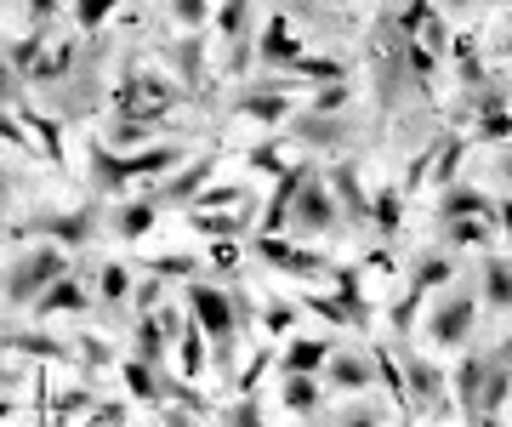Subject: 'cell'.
Wrapping results in <instances>:
<instances>
[{"label": "cell", "instance_id": "cell-20", "mask_svg": "<svg viewBox=\"0 0 512 427\" xmlns=\"http://www.w3.org/2000/svg\"><path fill=\"white\" fill-rule=\"evenodd\" d=\"M484 365H490V359H461V371H456V388H461V405L473 410L478 416V399H484V382H490V371H484Z\"/></svg>", "mask_w": 512, "mask_h": 427}, {"label": "cell", "instance_id": "cell-43", "mask_svg": "<svg viewBox=\"0 0 512 427\" xmlns=\"http://www.w3.org/2000/svg\"><path fill=\"white\" fill-rule=\"evenodd\" d=\"M495 211H501V234H507V240H512V200H501V205H495Z\"/></svg>", "mask_w": 512, "mask_h": 427}, {"label": "cell", "instance_id": "cell-6", "mask_svg": "<svg viewBox=\"0 0 512 427\" xmlns=\"http://www.w3.org/2000/svg\"><path fill=\"white\" fill-rule=\"evenodd\" d=\"M256 257H268L274 268H285V274H296V279L330 274V262L319 257V251H296V245H285L279 234H262V240H256Z\"/></svg>", "mask_w": 512, "mask_h": 427}, {"label": "cell", "instance_id": "cell-34", "mask_svg": "<svg viewBox=\"0 0 512 427\" xmlns=\"http://www.w3.org/2000/svg\"><path fill=\"white\" fill-rule=\"evenodd\" d=\"M376 228H382V234H399V188H382V200H376Z\"/></svg>", "mask_w": 512, "mask_h": 427}, {"label": "cell", "instance_id": "cell-39", "mask_svg": "<svg viewBox=\"0 0 512 427\" xmlns=\"http://www.w3.org/2000/svg\"><path fill=\"white\" fill-rule=\"evenodd\" d=\"M330 427H376V416H370L365 405H348L342 416H336V422H330Z\"/></svg>", "mask_w": 512, "mask_h": 427}, {"label": "cell", "instance_id": "cell-8", "mask_svg": "<svg viewBox=\"0 0 512 427\" xmlns=\"http://www.w3.org/2000/svg\"><path fill=\"white\" fill-rule=\"evenodd\" d=\"M308 171H313V166H291V171H279L274 205L262 211V234H279V228L291 223V211H296V194H302V183H308Z\"/></svg>", "mask_w": 512, "mask_h": 427}, {"label": "cell", "instance_id": "cell-35", "mask_svg": "<svg viewBox=\"0 0 512 427\" xmlns=\"http://www.w3.org/2000/svg\"><path fill=\"white\" fill-rule=\"evenodd\" d=\"M342 103H348V86H342V80H330L325 92L313 97V114H336Z\"/></svg>", "mask_w": 512, "mask_h": 427}, {"label": "cell", "instance_id": "cell-40", "mask_svg": "<svg viewBox=\"0 0 512 427\" xmlns=\"http://www.w3.org/2000/svg\"><path fill=\"white\" fill-rule=\"evenodd\" d=\"M52 18H57V0H29V23H35V35H40Z\"/></svg>", "mask_w": 512, "mask_h": 427}, {"label": "cell", "instance_id": "cell-41", "mask_svg": "<svg viewBox=\"0 0 512 427\" xmlns=\"http://www.w3.org/2000/svg\"><path fill=\"white\" fill-rule=\"evenodd\" d=\"M262 325H268V331H285V325H291V308H285V302H268V308H262Z\"/></svg>", "mask_w": 512, "mask_h": 427}, {"label": "cell", "instance_id": "cell-38", "mask_svg": "<svg viewBox=\"0 0 512 427\" xmlns=\"http://www.w3.org/2000/svg\"><path fill=\"white\" fill-rule=\"evenodd\" d=\"M18 103V69H12V57H0V109H12Z\"/></svg>", "mask_w": 512, "mask_h": 427}, {"label": "cell", "instance_id": "cell-7", "mask_svg": "<svg viewBox=\"0 0 512 427\" xmlns=\"http://www.w3.org/2000/svg\"><path fill=\"white\" fill-rule=\"evenodd\" d=\"M12 234H18V240H29V234H52L57 245H92V211H69V217H35V223H18Z\"/></svg>", "mask_w": 512, "mask_h": 427}, {"label": "cell", "instance_id": "cell-14", "mask_svg": "<svg viewBox=\"0 0 512 427\" xmlns=\"http://www.w3.org/2000/svg\"><path fill=\"white\" fill-rule=\"evenodd\" d=\"M325 376L336 382V388H365L370 376H376V359H365V353H330V365H325Z\"/></svg>", "mask_w": 512, "mask_h": 427}, {"label": "cell", "instance_id": "cell-5", "mask_svg": "<svg viewBox=\"0 0 512 427\" xmlns=\"http://www.w3.org/2000/svg\"><path fill=\"white\" fill-rule=\"evenodd\" d=\"M86 308H92V291H86V279L63 274V279H52V285L40 291L29 314H35V319H52V314H86Z\"/></svg>", "mask_w": 512, "mask_h": 427}, {"label": "cell", "instance_id": "cell-48", "mask_svg": "<svg viewBox=\"0 0 512 427\" xmlns=\"http://www.w3.org/2000/svg\"><path fill=\"white\" fill-rule=\"evenodd\" d=\"M507 359H512V342H507Z\"/></svg>", "mask_w": 512, "mask_h": 427}, {"label": "cell", "instance_id": "cell-25", "mask_svg": "<svg viewBox=\"0 0 512 427\" xmlns=\"http://www.w3.org/2000/svg\"><path fill=\"white\" fill-rule=\"evenodd\" d=\"M285 405H291L296 416H313V410H319V382H313V376H285Z\"/></svg>", "mask_w": 512, "mask_h": 427}, {"label": "cell", "instance_id": "cell-21", "mask_svg": "<svg viewBox=\"0 0 512 427\" xmlns=\"http://www.w3.org/2000/svg\"><path fill=\"white\" fill-rule=\"evenodd\" d=\"M177 353H183V365H177L183 376H200V371H205V331L194 325V319L177 331Z\"/></svg>", "mask_w": 512, "mask_h": 427}, {"label": "cell", "instance_id": "cell-18", "mask_svg": "<svg viewBox=\"0 0 512 427\" xmlns=\"http://www.w3.org/2000/svg\"><path fill=\"white\" fill-rule=\"evenodd\" d=\"M330 188H336V200H342L348 217H370V200H365V188H359V171H353V166L330 171Z\"/></svg>", "mask_w": 512, "mask_h": 427}, {"label": "cell", "instance_id": "cell-30", "mask_svg": "<svg viewBox=\"0 0 512 427\" xmlns=\"http://www.w3.org/2000/svg\"><path fill=\"white\" fill-rule=\"evenodd\" d=\"M12 69H18V75H35L40 69V35H23V40H12Z\"/></svg>", "mask_w": 512, "mask_h": 427}, {"label": "cell", "instance_id": "cell-15", "mask_svg": "<svg viewBox=\"0 0 512 427\" xmlns=\"http://www.w3.org/2000/svg\"><path fill=\"white\" fill-rule=\"evenodd\" d=\"M467 217H495V205L484 200L478 188L450 183V188H444V223H467Z\"/></svg>", "mask_w": 512, "mask_h": 427}, {"label": "cell", "instance_id": "cell-23", "mask_svg": "<svg viewBox=\"0 0 512 427\" xmlns=\"http://www.w3.org/2000/svg\"><path fill=\"white\" fill-rule=\"evenodd\" d=\"M18 120L35 131L40 143H46V160H52V166H63V131H57V120H40L35 109H18Z\"/></svg>", "mask_w": 512, "mask_h": 427}, {"label": "cell", "instance_id": "cell-36", "mask_svg": "<svg viewBox=\"0 0 512 427\" xmlns=\"http://www.w3.org/2000/svg\"><path fill=\"white\" fill-rule=\"evenodd\" d=\"M171 12H177L183 29H200V23L211 18V12H205V0H171Z\"/></svg>", "mask_w": 512, "mask_h": 427}, {"label": "cell", "instance_id": "cell-47", "mask_svg": "<svg viewBox=\"0 0 512 427\" xmlns=\"http://www.w3.org/2000/svg\"><path fill=\"white\" fill-rule=\"evenodd\" d=\"M450 6H467V0H450Z\"/></svg>", "mask_w": 512, "mask_h": 427}, {"label": "cell", "instance_id": "cell-10", "mask_svg": "<svg viewBox=\"0 0 512 427\" xmlns=\"http://www.w3.org/2000/svg\"><path fill=\"white\" fill-rule=\"evenodd\" d=\"M279 365L285 376H319L330 365V342H313V336H296L291 348L279 353Z\"/></svg>", "mask_w": 512, "mask_h": 427}, {"label": "cell", "instance_id": "cell-45", "mask_svg": "<svg viewBox=\"0 0 512 427\" xmlns=\"http://www.w3.org/2000/svg\"><path fill=\"white\" fill-rule=\"evenodd\" d=\"M18 382V365H0V388H12Z\"/></svg>", "mask_w": 512, "mask_h": 427}, {"label": "cell", "instance_id": "cell-16", "mask_svg": "<svg viewBox=\"0 0 512 427\" xmlns=\"http://www.w3.org/2000/svg\"><path fill=\"white\" fill-rule=\"evenodd\" d=\"M126 297H131V268L126 262H103V268H97V302H103L109 314H120Z\"/></svg>", "mask_w": 512, "mask_h": 427}, {"label": "cell", "instance_id": "cell-31", "mask_svg": "<svg viewBox=\"0 0 512 427\" xmlns=\"http://www.w3.org/2000/svg\"><path fill=\"white\" fill-rule=\"evenodd\" d=\"M450 257H427L421 262V274H416V291H439V285H450Z\"/></svg>", "mask_w": 512, "mask_h": 427}, {"label": "cell", "instance_id": "cell-11", "mask_svg": "<svg viewBox=\"0 0 512 427\" xmlns=\"http://www.w3.org/2000/svg\"><path fill=\"white\" fill-rule=\"evenodd\" d=\"M160 211H165V205L154 200V194H143V200H126L120 211H114V234H120V240H143Z\"/></svg>", "mask_w": 512, "mask_h": 427}, {"label": "cell", "instance_id": "cell-4", "mask_svg": "<svg viewBox=\"0 0 512 427\" xmlns=\"http://www.w3.org/2000/svg\"><path fill=\"white\" fill-rule=\"evenodd\" d=\"M473 314H478L473 297H467V291H450V297L433 308V325H427V336H433L439 348H461V342H467V331H473Z\"/></svg>", "mask_w": 512, "mask_h": 427}, {"label": "cell", "instance_id": "cell-46", "mask_svg": "<svg viewBox=\"0 0 512 427\" xmlns=\"http://www.w3.org/2000/svg\"><path fill=\"white\" fill-rule=\"evenodd\" d=\"M12 410H18V405H12V399H6V393H0V422H6V416H12Z\"/></svg>", "mask_w": 512, "mask_h": 427}, {"label": "cell", "instance_id": "cell-3", "mask_svg": "<svg viewBox=\"0 0 512 427\" xmlns=\"http://www.w3.org/2000/svg\"><path fill=\"white\" fill-rule=\"evenodd\" d=\"M336 223H342V205L330 200V188L319 183V171H308V183L296 194L291 228H302V234H336Z\"/></svg>", "mask_w": 512, "mask_h": 427}, {"label": "cell", "instance_id": "cell-22", "mask_svg": "<svg viewBox=\"0 0 512 427\" xmlns=\"http://www.w3.org/2000/svg\"><path fill=\"white\" fill-rule=\"evenodd\" d=\"M0 348H18V353H35V359H69L63 342L52 336H35V331H18V336H0Z\"/></svg>", "mask_w": 512, "mask_h": 427}, {"label": "cell", "instance_id": "cell-42", "mask_svg": "<svg viewBox=\"0 0 512 427\" xmlns=\"http://www.w3.org/2000/svg\"><path fill=\"white\" fill-rule=\"evenodd\" d=\"M211 262H217V268H234V262H239V251H234V245H228V240H222L217 251H211Z\"/></svg>", "mask_w": 512, "mask_h": 427}, {"label": "cell", "instance_id": "cell-13", "mask_svg": "<svg viewBox=\"0 0 512 427\" xmlns=\"http://www.w3.org/2000/svg\"><path fill=\"white\" fill-rule=\"evenodd\" d=\"M296 57H302V40L285 29V18H274L268 35H262V63H268V69H291Z\"/></svg>", "mask_w": 512, "mask_h": 427}, {"label": "cell", "instance_id": "cell-29", "mask_svg": "<svg viewBox=\"0 0 512 427\" xmlns=\"http://www.w3.org/2000/svg\"><path fill=\"white\" fill-rule=\"evenodd\" d=\"M490 217H467V223H450V245H490L495 228H484Z\"/></svg>", "mask_w": 512, "mask_h": 427}, {"label": "cell", "instance_id": "cell-24", "mask_svg": "<svg viewBox=\"0 0 512 427\" xmlns=\"http://www.w3.org/2000/svg\"><path fill=\"white\" fill-rule=\"evenodd\" d=\"M188 228H200V234H211V240H234L239 234V217H228V211H200V205H188Z\"/></svg>", "mask_w": 512, "mask_h": 427}, {"label": "cell", "instance_id": "cell-33", "mask_svg": "<svg viewBox=\"0 0 512 427\" xmlns=\"http://www.w3.org/2000/svg\"><path fill=\"white\" fill-rule=\"evenodd\" d=\"M143 268H148V274H160V279H183V274H194L200 262H194V257H148Z\"/></svg>", "mask_w": 512, "mask_h": 427}, {"label": "cell", "instance_id": "cell-2", "mask_svg": "<svg viewBox=\"0 0 512 427\" xmlns=\"http://www.w3.org/2000/svg\"><path fill=\"white\" fill-rule=\"evenodd\" d=\"M177 166V149H148V154H126V160H114L103 143H92V171H97V188L103 194H120V188L143 183V177H160V171Z\"/></svg>", "mask_w": 512, "mask_h": 427}, {"label": "cell", "instance_id": "cell-12", "mask_svg": "<svg viewBox=\"0 0 512 427\" xmlns=\"http://www.w3.org/2000/svg\"><path fill=\"white\" fill-rule=\"evenodd\" d=\"M404 388H410V399H416V405H439V399H444L439 365H427V359H404Z\"/></svg>", "mask_w": 512, "mask_h": 427}, {"label": "cell", "instance_id": "cell-32", "mask_svg": "<svg viewBox=\"0 0 512 427\" xmlns=\"http://www.w3.org/2000/svg\"><path fill=\"white\" fill-rule=\"evenodd\" d=\"M114 6H120V0H74V23H80V29H97Z\"/></svg>", "mask_w": 512, "mask_h": 427}, {"label": "cell", "instance_id": "cell-9", "mask_svg": "<svg viewBox=\"0 0 512 427\" xmlns=\"http://www.w3.org/2000/svg\"><path fill=\"white\" fill-rule=\"evenodd\" d=\"M120 376H126L131 399H143V405H165V399H171V382L160 376V365H148V359H137V353L120 365Z\"/></svg>", "mask_w": 512, "mask_h": 427}, {"label": "cell", "instance_id": "cell-37", "mask_svg": "<svg viewBox=\"0 0 512 427\" xmlns=\"http://www.w3.org/2000/svg\"><path fill=\"white\" fill-rule=\"evenodd\" d=\"M217 23L228 29V35H245V0H222V12H217Z\"/></svg>", "mask_w": 512, "mask_h": 427}, {"label": "cell", "instance_id": "cell-19", "mask_svg": "<svg viewBox=\"0 0 512 427\" xmlns=\"http://www.w3.org/2000/svg\"><path fill=\"white\" fill-rule=\"evenodd\" d=\"M484 302L512 314V262H495V257L484 262Z\"/></svg>", "mask_w": 512, "mask_h": 427}, {"label": "cell", "instance_id": "cell-28", "mask_svg": "<svg viewBox=\"0 0 512 427\" xmlns=\"http://www.w3.org/2000/svg\"><path fill=\"white\" fill-rule=\"evenodd\" d=\"M171 63L183 69V80H188V86H200V40H194V35L171 46Z\"/></svg>", "mask_w": 512, "mask_h": 427}, {"label": "cell", "instance_id": "cell-17", "mask_svg": "<svg viewBox=\"0 0 512 427\" xmlns=\"http://www.w3.org/2000/svg\"><path fill=\"white\" fill-rule=\"evenodd\" d=\"M205 177H211V160H194V166H188L177 183H165L154 200H160V205H194V200H200V183H205Z\"/></svg>", "mask_w": 512, "mask_h": 427}, {"label": "cell", "instance_id": "cell-26", "mask_svg": "<svg viewBox=\"0 0 512 427\" xmlns=\"http://www.w3.org/2000/svg\"><path fill=\"white\" fill-rule=\"evenodd\" d=\"M291 75H302V80H325V86H330V80H342V63H336V57H313V52H302V57L291 63Z\"/></svg>", "mask_w": 512, "mask_h": 427}, {"label": "cell", "instance_id": "cell-44", "mask_svg": "<svg viewBox=\"0 0 512 427\" xmlns=\"http://www.w3.org/2000/svg\"><path fill=\"white\" fill-rule=\"evenodd\" d=\"M160 422H165V427H194V422H188V416H183V410H165Z\"/></svg>", "mask_w": 512, "mask_h": 427}, {"label": "cell", "instance_id": "cell-27", "mask_svg": "<svg viewBox=\"0 0 512 427\" xmlns=\"http://www.w3.org/2000/svg\"><path fill=\"white\" fill-rule=\"evenodd\" d=\"M239 114H251V120H285V97L279 92H251V97H239Z\"/></svg>", "mask_w": 512, "mask_h": 427}, {"label": "cell", "instance_id": "cell-1", "mask_svg": "<svg viewBox=\"0 0 512 427\" xmlns=\"http://www.w3.org/2000/svg\"><path fill=\"white\" fill-rule=\"evenodd\" d=\"M69 274V251L63 245H40V251H29V257H18L6 274H0V302H12V308H35V297L52 285V279Z\"/></svg>", "mask_w": 512, "mask_h": 427}]
</instances>
